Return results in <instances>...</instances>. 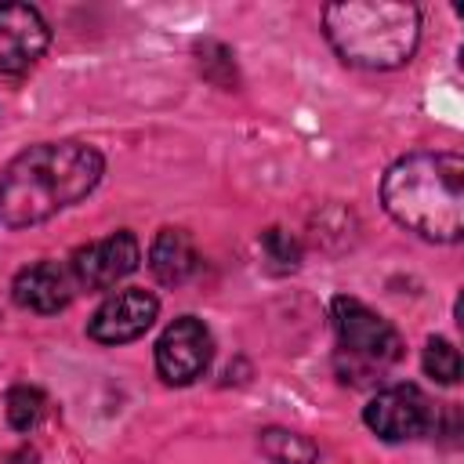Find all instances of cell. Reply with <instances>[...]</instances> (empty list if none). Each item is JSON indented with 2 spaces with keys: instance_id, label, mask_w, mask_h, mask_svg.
Returning a JSON list of instances; mask_svg holds the SVG:
<instances>
[{
  "instance_id": "obj_1",
  "label": "cell",
  "mask_w": 464,
  "mask_h": 464,
  "mask_svg": "<svg viewBox=\"0 0 464 464\" xmlns=\"http://www.w3.org/2000/svg\"><path fill=\"white\" fill-rule=\"evenodd\" d=\"M105 160L87 141H40L0 170V221L33 228L94 192Z\"/></svg>"
},
{
  "instance_id": "obj_2",
  "label": "cell",
  "mask_w": 464,
  "mask_h": 464,
  "mask_svg": "<svg viewBox=\"0 0 464 464\" xmlns=\"http://www.w3.org/2000/svg\"><path fill=\"white\" fill-rule=\"evenodd\" d=\"M381 203L395 225L431 243L464 232V160L457 152H410L381 178Z\"/></svg>"
},
{
  "instance_id": "obj_3",
  "label": "cell",
  "mask_w": 464,
  "mask_h": 464,
  "mask_svg": "<svg viewBox=\"0 0 464 464\" xmlns=\"http://www.w3.org/2000/svg\"><path fill=\"white\" fill-rule=\"evenodd\" d=\"M323 33L341 62L370 72L399 69L420 44V11L395 0H348L323 7Z\"/></svg>"
},
{
  "instance_id": "obj_4",
  "label": "cell",
  "mask_w": 464,
  "mask_h": 464,
  "mask_svg": "<svg viewBox=\"0 0 464 464\" xmlns=\"http://www.w3.org/2000/svg\"><path fill=\"white\" fill-rule=\"evenodd\" d=\"M330 315H334L341 359L348 355V362H352V370H348L352 384H362L366 377H373V373H381V370H388L392 362L402 359L399 330L384 315L366 308L359 297H344V294L334 297Z\"/></svg>"
},
{
  "instance_id": "obj_5",
  "label": "cell",
  "mask_w": 464,
  "mask_h": 464,
  "mask_svg": "<svg viewBox=\"0 0 464 464\" xmlns=\"http://www.w3.org/2000/svg\"><path fill=\"white\" fill-rule=\"evenodd\" d=\"M210 359H214V337L203 326V319H196V315L174 319L156 341V373L167 384L181 388V384L199 381L207 373Z\"/></svg>"
},
{
  "instance_id": "obj_6",
  "label": "cell",
  "mask_w": 464,
  "mask_h": 464,
  "mask_svg": "<svg viewBox=\"0 0 464 464\" xmlns=\"http://www.w3.org/2000/svg\"><path fill=\"white\" fill-rule=\"evenodd\" d=\"M141 265V246L130 228H120L105 239H94L87 246H76L69 257V276L80 290H109L120 279H127Z\"/></svg>"
},
{
  "instance_id": "obj_7",
  "label": "cell",
  "mask_w": 464,
  "mask_h": 464,
  "mask_svg": "<svg viewBox=\"0 0 464 464\" xmlns=\"http://www.w3.org/2000/svg\"><path fill=\"white\" fill-rule=\"evenodd\" d=\"M362 420L377 439L406 442V439H417V435H424L431 428L435 410H431L428 395L417 384H392V388H381L366 402Z\"/></svg>"
},
{
  "instance_id": "obj_8",
  "label": "cell",
  "mask_w": 464,
  "mask_h": 464,
  "mask_svg": "<svg viewBox=\"0 0 464 464\" xmlns=\"http://www.w3.org/2000/svg\"><path fill=\"white\" fill-rule=\"evenodd\" d=\"M156 315H160V297L152 290L127 286L109 294L94 308L87 323V337L98 344H127V341H138L156 323Z\"/></svg>"
},
{
  "instance_id": "obj_9",
  "label": "cell",
  "mask_w": 464,
  "mask_h": 464,
  "mask_svg": "<svg viewBox=\"0 0 464 464\" xmlns=\"http://www.w3.org/2000/svg\"><path fill=\"white\" fill-rule=\"evenodd\" d=\"M51 44V29L33 4H0V72L33 69Z\"/></svg>"
},
{
  "instance_id": "obj_10",
  "label": "cell",
  "mask_w": 464,
  "mask_h": 464,
  "mask_svg": "<svg viewBox=\"0 0 464 464\" xmlns=\"http://www.w3.org/2000/svg\"><path fill=\"white\" fill-rule=\"evenodd\" d=\"M72 290H76V283H72L69 268L58 261H36V265L22 268L11 283L14 304H22L36 315H54V312L69 308Z\"/></svg>"
},
{
  "instance_id": "obj_11",
  "label": "cell",
  "mask_w": 464,
  "mask_h": 464,
  "mask_svg": "<svg viewBox=\"0 0 464 464\" xmlns=\"http://www.w3.org/2000/svg\"><path fill=\"white\" fill-rule=\"evenodd\" d=\"M149 268L163 286H181L199 268L192 236L185 228H160L149 246Z\"/></svg>"
},
{
  "instance_id": "obj_12",
  "label": "cell",
  "mask_w": 464,
  "mask_h": 464,
  "mask_svg": "<svg viewBox=\"0 0 464 464\" xmlns=\"http://www.w3.org/2000/svg\"><path fill=\"white\" fill-rule=\"evenodd\" d=\"M257 446L272 464H315L319 460V446L308 435L286 431V428H265Z\"/></svg>"
},
{
  "instance_id": "obj_13",
  "label": "cell",
  "mask_w": 464,
  "mask_h": 464,
  "mask_svg": "<svg viewBox=\"0 0 464 464\" xmlns=\"http://www.w3.org/2000/svg\"><path fill=\"white\" fill-rule=\"evenodd\" d=\"M424 373L439 384H457L460 381V355L446 337H428L424 344Z\"/></svg>"
},
{
  "instance_id": "obj_14",
  "label": "cell",
  "mask_w": 464,
  "mask_h": 464,
  "mask_svg": "<svg viewBox=\"0 0 464 464\" xmlns=\"http://www.w3.org/2000/svg\"><path fill=\"white\" fill-rule=\"evenodd\" d=\"M4 402H7V424H11L14 431H33V428H36V420H40V413H44V395H40L36 388L18 384V388L7 392Z\"/></svg>"
},
{
  "instance_id": "obj_15",
  "label": "cell",
  "mask_w": 464,
  "mask_h": 464,
  "mask_svg": "<svg viewBox=\"0 0 464 464\" xmlns=\"http://www.w3.org/2000/svg\"><path fill=\"white\" fill-rule=\"evenodd\" d=\"M261 250H265V257L276 265V268H297L301 265V243L290 236V232H283V228H265L261 232Z\"/></svg>"
}]
</instances>
